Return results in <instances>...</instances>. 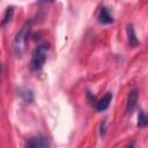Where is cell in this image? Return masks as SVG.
Listing matches in <instances>:
<instances>
[{"label": "cell", "mask_w": 148, "mask_h": 148, "mask_svg": "<svg viewBox=\"0 0 148 148\" xmlns=\"http://www.w3.org/2000/svg\"><path fill=\"white\" fill-rule=\"evenodd\" d=\"M47 51H49V45L47 44H40L39 46H37L35 49V51L32 52V57H31V61H30V68L31 71H40L46 61V57H47Z\"/></svg>", "instance_id": "obj_1"}, {"label": "cell", "mask_w": 148, "mask_h": 148, "mask_svg": "<svg viewBox=\"0 0 148 148\" xmlns=\"http://www.w3.org/2000/svg\"><path fill=\"white\" fill-rule=\"evenodd\" d=\"M30 30H31V23L27 22L18 30V32L16 34V36L14 38V51H15V54L17 57H21V54L23 53V51L25 49V43H27V39L29 37Z\"/></svg>", "instance_id": "obj_2"}, {"label": "cell", "mask_w": 148, "mask_h": 148, "mask_svg": "<svg viewBox=\"0 0 148 148\" xmlns=\"http://www.w3.org/2000/svg\"><path fill=\"white\" fill-rule=\"evenodd\" d=\"M50 140L43 135L32 138L25 143V148H50Z\"/></svg>", "instance_id": "obj_3"}, {"label": "cell", "mask_w": 148, "mask_h": 148, "mask_svg": "<svg viewBox=\"0 0 148 148\" xmlns=\"http://www.w3.org/2000/svg\"><path fill=\"white\" fill-rule=\"evenodd\" d=\"M138 97H139V94L136 90H132L127 97V102H126V111L127 113H132V111L134 110L135 105H136V102H138Z\"/></svg>", "instance_id": "obj_4"}, {"label": "cell", "mask_w": 148, "mask_h": 148, "mask_svg": "<svg viewBox=\"0 0 148 148\" xmlns=\"http://www.w3.org/2000/svg\"><path fill=\"white\" fill-rule=\"evenodd\" d=\"M98 21L102 23V24H110L113 22V17L112 15L110 14L109 9L106 7H102L101 10H99V14H98Z\"/></svg>", "instance_id": "obj_5"}, {"label": "cell", "mask_w": 148, "mask_h": 148, "mask_svg": "<svg viewBox=\"0 0 148 148\" xmlns=\"http://www.w3.org/2000/svg\"><path fill=\"white\" fill-rule=\"evenodd\" d=\"M111 101H112V94L109 91V92H106V94H105V96H104L102 99H99V101L97 102V105H96L97 111L102 112V111L106 110V109L109 108V105H110Z\"/></svg>", "instance_id": "obj_6"}, {"label": "cell", "mask_w": 148, "mask_h": 148, "mask_svg": "<svg viewBox=\"0 0 148 148\" xmlns=\"http://www.w3.org/2000/svg\"><path fill=\"white\" fill-rule=\"evenodd\" d=\"M126 31H127V37H128V43H130V45H131L132 47L138 46L139 40H138V38H136V35H135V31H134V29H133V25H132V24H128V25L126 27Z\"/></svg>", "instance_id": "obj_7"}, {"label": "cell", "mask_w": 148, "mask_h": 148, "mask_svg": "<svg viewBox=\"0 0 148 148\" xmlns=\"http://www.w3.org/2000/svg\"><path fill=\"white\" fill-rule=\"evenodd\" d=\"M13 14H14V7L13 6H9L6 8V12H5V15H3V18L0 23L1 27H6L10 21H12V17H13Z\"/></svg>", "instance_id": "obj_8"}, {"label": "cell", "mask_w": 148, "mask_h": 148, "mask_svg": "<svg viewBox=\"0 0 148 148\" xmlns=\"http://www.w3.org/2000/svg\"><path fill=\"white\" fill-rule=\"evenodd\" d=\"M147 124H148V118H147L146 113L142 110H140L139 116H138V126L142 128V127H146Z\"/></svg>", "instance_id": "obj_9"}, {"label": "cell", "mask_w": 148, "mask_h": 148, "mask_svg": "<svg viewBox=\"0 0 148 148\" xmlns=\"http://www.w3.org/2000/svg\"><path fill=\"white\" fill-rule=\"evenodd\" d=\"M22 96H23V98H24L25 102H31L32 101V94L29 90H25L24 92H22Z\"/></svg>", "instance_id": "obj_10"}, {"label": "cell", "mask_w": 148, "mask_h": 148, "mask_svg": "<svg viewBox=\"0 0 148 148\" xmlns=\"http://www.w3.org/2000/svg\"><path fill=\"white\" fill-rule=\"evenodd\" d=\"M105 126H106V123L105 121H103L102 124H101V130H99V134L103 136V135H105V131H106V128H105Z\"/></svg>", "instance_id": "obj_11"}, {"label": "cell", "mask_w": 148, "mask_h": 148, "mask_svg": "<svg viewBox=\"0 0 148 148\" xmlns=\"http://www.w3.org/2000/svg\"><path fill=\"white\" fill-rule=\"evenodd\" d=\"M126 148H134V143H133V142H132V143H130V145H128Z\"/></svg>", "instance_id": "obj_12"}]
</instances>
